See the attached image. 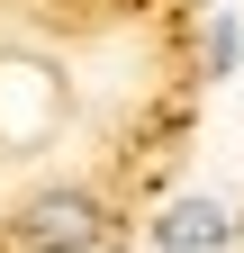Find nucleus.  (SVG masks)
<instances>
[{"label": "nucleus", "instance_id": "nucleus-2", "mask_svg": "<svg viewBox=\"0 0 244 253\" xmlns=\"http://www.w3.org/2000/svg\"><path fill=\"white\" fill-rule=\"evenodd\" d=\"M226 244H235V217L217 199H181L154 217V253H226Z\"/></svg>", "mask_w": 244, "mask_h": 253}, {"label": "nucleus", "instance_id": "nucleus-1", "mask_svg": "<svg viewBox=\"0 0 244 253\" xmlns=\"http://www.w3.org/2000/svg\"><path fill=\"white\" fill-rule=\"evenodd\" d=\"M100 235H109V208L90 190H73V181H54V190H37L18 208V244L27 253H90Z\"/></svg>", "mask_w": 244, "mask_h": 253}, {"label": "nucleus", "instance_id": "nucleus-3", "mask_svg": "<svg viewBox=\"0 0 244 253\" xmlns=\"http://www.w3.org/2000/svg\"><path fill=\"white\" fill-rule=\"evenodd\" d=\"M235 54H244L235 18H208V73H235Z\"/></svg>", "mask_w": 244, "mask_h": 253}]
</instances>
